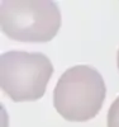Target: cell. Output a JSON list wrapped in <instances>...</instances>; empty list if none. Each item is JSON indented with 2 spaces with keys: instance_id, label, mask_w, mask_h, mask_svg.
I'll use <instances>...</instances> for the list:
<instances>
[{
  "instance_id": "3957f363",
  "label": "cell",
  "mask_w": 119,
  "mask_h": 127,
  "mask_svg": "<svg viewBox=\"0 0 119 127\" xmlns=\"http://www.w3.org/2000/svg\"><path fill=\"white\" fill-rule=\"evenodd\" d=\"M52 74L51 60L41 52L8 51L0 57V85L14 102L41 99Z\"/></svg>"
},
{
  "instance_id": "6da1fadb",
  "label": "cell",
  "mask_w": 119,
  "mask_h": 127,
  "mask_svg": "<svg viewBox=\"0 0 119 127\" xmlns=\"http://www.w3.org/2000/svg\"><path fill=\"white\" fill-rule=\"evenodd\" d=\"M106 87L101 74L88 65L65 71L53 90V105L65 120L85 122L94 118L103 107Z\"/></svg>"
},
{
  "instance_id": "5b68a950",
  "label": "cell",
  "mask_w": 119,
  "mask_h": 127,
  "mask_svg": "<svg viewBox=\"0 0 119 127\" xmlns=\"http://www.w3.org/2000/svg\"><path fill=\"white\" fill-rule=\"evenodd\" d=\"M117 62H118V69H119V50H118V57H117Z\"/></svg>"
},
{
  "instance_id": "277c9868",
  "label": "cell",
  "mask_w": 119,
  "mask_h": 127,
  "mask_svg": "<svg viewBox=\"0 0 119 127\" xmlns=\"http://www.w3.org/2000/svg\"><path fill=\"white\" fill-rule=\"evenodd\" d=\"M106 123L108 127H119V97L112 103L109 111H108Z\"/></svg>"
},
{
  "instance_id": "7a4b0ae2",
  "label": "cell",
  "mask_w": 119,
  "mask_h": 127,
  "mask_svg": "<svg viewBox=\"0 0 119 127\" xmlns=\"http://www.w3.org/2000/svg\"><path fill=\"white\" fill-rule=\"evenodd\" d=\"M3 33L19 42L46 43L61 27V12L51 0H3L0 4Z\"/></svg>"
}]
</instances>
